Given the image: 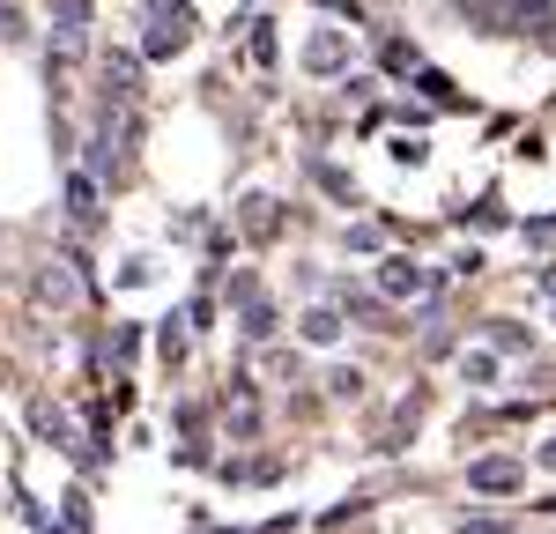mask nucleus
Returning a JSON list of instances; mask_svg holds the SVG:
<instances>
[{"label": "nucleus", "instance_id": "obj_8", "mask_svg": "<svg viewBox=\"0 0 556 534\" xmlns=\"http://www.w3.org/2000/svg\"><path fill=\"white\" fill-rule=\"evenodd\" d=\"M327 386H334V394H342V400H356V394H364V371H334Z\"/></svg>", "mask_w": 556, "mask_h": 534}, {"label": "nucleus", "instance_id": "obj_7", "mask_svg": "<svg viewBox=\"0 0 556 534\" xmlns=\"http://www.w3.org/2000/svg\"><path fill=\"white\" fill-rule=\"evenodd\" d=\"M460 371H468V386H490V379H497V356L468 349V356H460Z\"/></svg>", "mask_w": 556, "mask_h": 534}, {"label": "nucleus", "instance_id": "obj_2", "mask_svg": "<svg viewBox=\"0 0 556 534\" xmlns=\"http://www.w3.org/2000/svg\"><path fill=\"white\" fill-rule=\"evenodd\" d=\"M379 290H386V297H416V290H430V275L416 260H401V253H393V260L379 267Z\"/></svg>", "mask_w": 556, "mask_h": 534}, {"label": "nucleus", "instance_id": "obj_9", "mask_svg": "<svg viewBox=\"0 0 556 534\" xmlns=\"http://www.w3.org/2000/svg\"><path fill=\"white\" fill-rule=\"evenodd\" d=\"M542 290H549V297H556V267H542Z\"/></svg>", "mask_w": 556, "mask_h": 534}, {"label": "nucleus", "instance_id": "obj_10", "mask_svg": "<svg viewBox=\"0 0 556 534\" xmlns=\"http://www.w3.org/2000/svg\"><path fill=\"white\" fill-rule=\"evenodd\" d=\"M542 468H556V438H549V445H542Z\"/></svg>", "mask_w": 556, "mask_h": 534}, {"label": "nucleus", "instance_id": "obj_3", "mask_svg": "<svg viewBox=\"0 0 556 534\" xmlns=\"http://www.w3.org/2000/svg\"><path fill=\"white\" fill-rule=\"evenodd\" d=\"M342 60H349V38H342V30H319V38L304 44V67H312V75H334Z\"/></svg>", "mask_w": 556, "mask_h": 534}, {"label": "nucleus", "instance_id": "obj_4", "mask_svg": "<svg viewBox=\"0 0 556 534\" xmlns=\"http://www.w3.org/2000/svg\"><path fill=\"white\" fill-rule=\"evenodd\" d=\"M304 342H319V349H327V342H342V312H304Z\"/></svg>", "mask_w": 556, "mask_h": 534}, {"label": "nucleus", "instance_id": "obj_5", "mask_svg": "<svg viewBox=\"0 0 556 534\" xmlns=\"http://www.w3.org/2000/svg\"><path fill=\"white\" fill-rule=\"evenodd\" d=\"M67 216H75V223L97 216V186H89V178H67Z\"/></svg>", "mask_w": 556, "mask_h": 534}, {"label": "nucleus", "instance_id": "obj_6", "mask_svg": "<svg viewBox=\"0 0 556 534\" xmlns=\"http://www.w3.org/2000/svg\"><path fill=\"white\" fill-rule=\"evenodd\" d=\"M245 334H253V342H267V334H275V305L245 297Z\"/></svg>", "mask_w": 556, "mask_h": 534}, {"label": "nucleus", "instance_id": "obj_1", "mask_svg": "<svg viewBox=\"0 0 556 534\" xmlns=\"http://www.w3.org/2000/svg\"><path fill=\"white\" fill-rule=\"evenodd\" d=\"M468 483L482 490V497H505V490H519V460H505V453H490V460H475Z\"/></svg>", "mask_w": 556, "mask_h": 534}]
</instances>
